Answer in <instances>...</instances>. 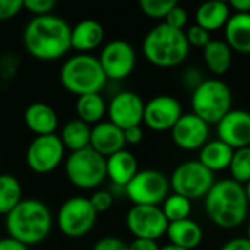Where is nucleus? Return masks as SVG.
Listing matches in <instances>:
<instances>
[{"label":"nucleus","mask_w":250,"mask_h":250,"mask_svg":"<svg viewBox=\"0 0 250 250\" xmlns=\"http://www.w3.org/2000/svg\"><path fill=\"white\" fill-rule=\"evenodd\" d=\"M72 26L57 15L32 18L22 34L23 47L40 62H56L72 50Z\"/></svg>","instance_id":"nucleus-1"},{"label":"nucleus","mask_w":250,"mask_h":250,"mask_svg":"<svg viewBox=\"0 0 250 250\" xmlns=\"http://www.w3.org/2000/svg\"><path fill=\"white\" fill-rule=\"evenodd\" d=\"M204 201L208 218L220 229L233 230L248 220L250 204L245 186L233 179L215 182Z\"/></svg>","instance_id":"nucleus-2"},{"label":"nucleus","mask_w":250,"mask_h":250,"mask_svg":"<svg viewBox=\"0 0 250 250\" xmlns=\"http://www.w3.org/2000/svg\"><path fill=\"white\" fill-rule=\"evenodd\" d=\"M53 229V214L40 199H22L21 204L6 215V231L9 237L34 246L44 242Z\"/></svg>","instance_id":"nucleus-3"},{"label":"nucleus","mask_w":250,"mask_h":250,"mask_svg":"<svg viewBox=\"0 0 250 250\" xmlns=\"http://www.w3.org/2000/svg\"><path fill=\"white\" fill-rule=\"evenodd\" d=\"M142 51L145 59L155 67L170 69L182 64L188 59L190 45L185 31L160 23L145 35Z\"/></svg>","instance_id":"nucleus-4"},{"label":"nucleus","mask_w":250,"mask_h":250,"mask_svg":"<svg viewBox=\"0 0 250 250\" xmlns=\"http://www.w3.org/2000/svg\"><path fill=\"white\" fill-rule=\"evenodd\" d=\"M107 81L98 57L92 54H75L69 57L60 69L63 88L76 97L100 94Z\"/></svg>","instance_id":"nucleus-5"},{"label":"nucleus","mask_w":250,"mask_h":250,"mask_svg":"<svg viewBox=\"0 0 250 250\" xmlns=\"http://www.w3.org/2000/svg\"><path fill=\"white\" fill-rule=\"evenodd\" d=\"M192 113L208 125H217L233 108V94L230 86L221 79H205L192 91Z\"/></svg>","instance_id":"nucleus-6"},{"label":"nucleus","mask_w":250,"mask_h":250,"mask_svg":"<svg viewBox=\"0 0 250 250\" xmlns=\"http://www.w3.org/2000/svg\"><path fill=\"white\" fill-rule=\"evenodd\" d=\"M64 173L75 188L82 190L97 189L107 179V158L92 148L70 152L64 161Z\"/></svg>","instance_id":"nucleus-7"},{"label":"nucleus","mask_w":250,"mask_h":250,"mask_svg":"<svg viewBox=\"0 0 250 250\" xmlns=\"http://www.w3.org/2000/svg\"><path fill=\"white\" fill-rule=\"evenodd\" d=\"M215 183L214 173L198 160H189L179 164L170 176L173 193L182 195L189 201L205 199Z\"/></svg>","instance_id":"nucleus-8"},{"label":"nucleus","mask_w":250,"mask_h":250,"mask_svg":"<svg viewBox=\"0 0 250 250\" xmlns=\"http://www.w3.org/2000/svg\"><path fill=\"white\" fill-rule=\"evenodd\" d=\"M98 214L89 202V198L73 196L64 201L57 212V226L63 236L81 239L95 227Z\"/></svg>","instance_id":"nucleus-9"},{"label":"nucleus","mask_w":250,"mask_h":250,"mask_svg":"<svg viewBox=\"0 0 250 250\" xmlns=\"http://www.w3.org/2000/svg\"><path fill=\"white\" fill-rule=\"evenodd\" d=\"M171 190L170 179L158 170H141L125 188V195L133 205L160 207Z\"/></svg>","instance_id":"nucleus-10"},{"label":"nucleus","mask_w":250,"mask_h":250,"mask_svg":"<svg viewBox=\"0 0 250 250\" xmlns=\"http://www.w3.org/2000/svg\"><path fill=\"white\" fill-rule=\"evenodd\" d=\"M66 148L59 135L35 136L26 149V166L37 174L54 171L64 160Z\"/></svg>","instance_id":"nucleus-11"},{"label":"nucleus","mask_w":250,"mask_h":250,"mask_svg":"<svg viewBox=\"0 0 250 250\" xmlns=\"http://www.w3.org/2000/svg\"><path fill=\"white\" fill-rule=\"evenodd\" d=\"M168 220L160 207L133 205L126 215L127 230L135 239H145L157 242L167 234Z\"/></svg>","instance_id":"nucleus-12"},{"label":"nucleus","mask_w":250,"mask_h":250,"mask_svg":"<svg viewBox=\"0 0 250 250\" xmlns=\"http://www.w3.org/2000/svg\"><path fill=\"white\" fill-rule=\"evenodd\" d=\"M98 60L107 79L123 81L135 70L136 51L127 41L113 40L103 47Z\"/></svg>","instance_id":"nucleus-13"},{"label":"nucleus","mask_w":250,"mask_h":250,"mask_svg":"<svg viewBox=\"0 0 250 250\" xmlns=\"http://www.w3.org/2000/svg\"><path fill=\"white\" fill-rule=\"evenodd\" d=\"M182 116L183 107L171 95H157L145 103L144 123L154 132H171Z\"/></svg>","instance_id":"nucleus-14"},{"label":"nucleus","mask_w":250,"mask_h":250,"mask_svg":"<svg viewBox=\"0 0 250 250\" xmlns=\"http://www.w3.org/2000/svg\"><path fill=\"white\" fill-rule=\"evenodd\" d=\"M144 111L145 103L141 95L133 91L117 92L107 105L108 120L122 130L141 126L144 122Z\"/></svg>","instance_id":"nucleus-15"},{"label":"nucleus","mask_w":250,"mask_h":250,"mask_svg":"<svg viewBox=\"0 0 250 250\" xmlns=\"http://www.w3.org/2000/svg\"><path fill=\"white\" fill-rule=\"evenodd\" d=\"M173 142L185 151H199L209 141V125L193 113L183 114L171 129Z\"/></svg>","instance_id":"nucleus-16"},{"label":"nucleus","mask_w":250,"mask_h":250,"mask_svg":"<svg viewBox=\"0 0 250 250\" xmlns=\"http://www.w3.org/2000/svg\"><path fill=\"white\" fill-rule=\"evenodd\" d=\"M217 136L234 151L250 146V113L231 110L217 123Z\"/></svg>","instance_id":"nucleus-17"},{"label":"nucleus","mask_w":250,"mask_h":250,"mask_svg":"<svg viewBox=\"0 0 250 250\" xmlns=\"http://www.w3.org/2000/svg\"><path fill=\"white\" fill-rule=\"evenodd\" d=\"M125 145H126L125 130H122L120 127L113 125L110 120H107V122L103 120L101 123L92 126L89 148H92L101 157L108 158V157L123 151Z\"/></svg>","instance_id":"nucleus-18"},{"label":"nucleus","mask_w":250,"mask_h":250,"mask_svg":"<svg viewBox=\"0 0 250 250\" xmlns=\"http://www.w3.org/2000/svg\"><path fill=\"white\" fill-rule=\"evenodd\" d=\"M23 119L29 132L35 136L56 135L59 127V116L56 110L47 103L29 104L25 110Z\"/></svg>","instance_id":"nucleus-19"},{"label":"nucleus","mask_w":250,"mask_h":250,"mask_svg":"<svg viewBox=\"0 0 250 250\" xmlns=\"http://www.w3.org/2000/svg\"><path fill=\"white\" fill-rule=\"evenodd\" d=\"M104 28L95 19H83L72 26V50L78 54H89L104 41Z\"/></svg>","instance_id":"nucleus-20"},{"label":"nucleus","mask_w":250,"mask_h":250,"mask_svg":"<svg viewBox=\"0 0 250 250\" xmlns=\"http://www.w3.org/2000/svg\"><path fill=\"white\" fill-rule=\"evenodd\" d=\"M138 171L136 157L126 149L107 158V177L114 188L125 189Z\"/></svg>","instance_id":"nucleus-21"},{"label":"nucleus","mask_w":250,"mask_h":250,"mask_svg":"<svg viewBox=\"0 0 250 250\" xmlns=\"http://www.w3.org/2000/svg\"><path fill=\"white\" fill-rule=\"evenodd\" d=\"M226 42L233 51L250 53V13H233L224 26Z\"/></svg>","instance_id":"nucleus-22"},{"label":"nucleus","mask_w":250,"mask_h":250,"mask_svg":"<svg viewBox=\"0 0 250 250\" xmlns=\"http://www.w3.org/2000/svg\"><path fill=\"white\" fill-rule=\"evenodd\" d=\"M167 236L170 239V245L179 246L182 249H196L204 240V230L202 227L193 221L192 218L170 223Z\"/></svg>","instance_id":"nucleus-23"},{"label":"nucleus","mask_w":250,"mask_h":250,"mask_svg":"<svg viewBox=\"0 0 250 250\" xmlns=\"http://www.w3.org/2000/svg\"><path fill=\"white\" fill-rule=\"evenodd\" d=\"M233 154H234V149L217 138L214 141H208L199 149L198 161L204 164L212 173L224 171L230 168Z\"/></svg>","instance_id":"nucleus-24"},{"label":"nucleus","mask_w":250,"mask_h":250,"mask_svg":"<svg viewBox=\"0 0 250 250\" xmlns=\"http://www.w3.org/2000/svg\"><path fill=\"white\" fill-rule=\"evenodd\" d=\"M231 16V9L227 1H207L202 3L195 13L196 25L208 32L224 28Z\"/></svg>","instance_id":"nucleus-25"},{"label":"nucleus","mask_w":250,"mask_h":250,"mask_svg":"<svg viewBox=\"0 0 250 250\" xmlns=\"http://www.w3.org/2000/svg\"><path fill=\"white\" fill-rule=\"evenodd\" d=\"M204 60L212 75L221 76L227 73L231 66L233 50L224 40H211L204 48Z\"/></svg>","instance_id":"nucleus-26"},{"label":"nucleus","mask_w":250,"mask_h":250,"mask_svg":"<svg viewBox=\"0 0 250 250\" xmlns=\"http://www.w3.org/2000/svg\"><path fill=\"white\" fill-rule=\"evenodd\" d=\"M107 103L101 94H86L76 98L75 111L76 119L85 122L86 125H98L107 114Z\"/></svg>","instance_id":"nucleus-27"},{"label":"nucleus","mask_w":250,"mask_h":250,"mask_svg":"<svg viewBox=\"0 0 250 250\" xmlns=\"http://www.w3.org/2000/svg\"><path fill=\"white\" fill-rule=\"evenodd\" d=\"M91 130L92 127L86 125L85 122L79 119H73V120H69L63 126L59 136L66 149H69L70 152H78V151L89 148Z\"/></svg>","instance_id":"nucleus-28"},{"label":"nucleus","mask_w":250,"mask_h":250,"mask_svg":"<svg viewBox=\"0 0 250 250\" xmlns=\"http://www.w3.org/2000/svg\"><path fill=\"white\" fill-rule=\"evenodd\" d=\"M22 186L12 174H0V215L12 212L22 201Z\"/></svg>","instance_id":"nucleus-29"},{"label":"nucleus","mask_w":250,"mask_h":250,"mask_svg":"<svg viewBox=\"0 0 250 250\" xmlns=\"http://www.w3.org/2000/svg\"><path fill=\"white\" fill-rule=\"evenodd\" d=\"M161 209L166 218L168 220V223L188 220L190 218V214H192V201H189L188 198L182 195L170 193L168 198L164 201Z\"/></svg>","instance_id":"nucleus-30"},{"label":"nucleus","mask_w":250,"mask_h":250,"mask_svg":"<svg viewBox=\"0 0 250 250\" xmlns=\"http://www.w3.org/2000/svg\"><path fill=\"white\" fill-rule=\"evenodd\" d=\"M231 179L240 185H246L250 182V146L236 149L233 154V160L230 164Z\"/></svg>","instance_id":"nucleus-31"},{"label":"nucleus","mask_w":250,"mask_h":250,"mask_svg":"<svg viewBox=\"0 0 250 250\" xmlns=\"http://www.w3.org/2000/svg\"><path fill=\"white\" fill-rule=\"evenodd\" d=\"M177 3L174 0H141L139 7L144 15L152 19H166Z\"/></svg>","instance_id":"nucleus-32"},{"label":"nucleus","mask_w":250,"mask_h":250,"mask_svg":"<svg viewBox=\"0 0 250 250\" xmlns=\"http://www.w3.org/2000/svg\"><path fill=\"white\" fill-rule=\"evenodd\" d=\"M21 66V59L15 53H3L0 56V78L3 81H10L15 78Z\"/></svg>","instance_id":"nucleus-33"},{"label":"nucleus","mask_w":250,"mask_h":250,"mask_svg":"<svg viewBox=\"0 0 250 250\" xmlns=\"http://www.w3.org/2000/svg\"><path fill=\"white\" fill-rule=\"evenodd\" d=\"M89 202L94 207V209H95L97 214H103V212H107L113 207V204H114V195H113L111 190L98 189V190H95L91 195Z\"/></svg>","instance_id":"nucleus-34"},{"label":"nucleus","mask_w":250,"mask_h":250,"mask_svg":"<svg viewBox=\"0 0 250 250\" xmlns=\"http://www.w3.org/2000/svg\"><path fill=\"white\" fill-rule=\"evenodd\" d=\"M211 32H208L207 29L201 28L199 25H192L188 31H186V38H188V42L190 47H195V48H205L209 42H211Z\"/></svg>","instance_id":"nucleus-35"},{"label":"nucleus","mask_w":250,"mask_h":250,"mask_svg":"<svg viewBox=\"0 0 250 250\" xmlns=\"http://www.w3.org/2000/svg\"><path fill=\"white\" fill-rule=\"evenodd\" d=\"M57 3L54 0H23V9H26L31 15L35 16H47L53 15Z\"/></svg>","instance_id":"nucleus-36"},{"label":"nucleus","mask_w":250,"mask_h":250,"mask_svg":"<svg viewBox=\"0 0 250 250\" xmlns=\"http://www.w3.org/2000/svg\"><path fill=\"white\" fill-rule=\"evenodd\" d=\"M188 21H189V15H188L186 9L183 6H180V4H176L170 10L167 18L164 19V23H167L168 26H171L174 29L183 31V28L188 25Z\"/></svg>","instance_id":"nucleus-37"},{"label":"nucleus","mask_w":250,"mask_h":250,"mask_svg":"<svg viewBox=\"0 0 250 250\" xmlns=\"http://www.w3.org/2000/svg\"><path fill=\"white\" fill-rule=\"evenodd\" d=\"M23 9V0H0V22L15 18Z\"/></svg>","instance_id":"nucleus-38"},{"label":"nucleus","mask_w":250,"mask_h":250,"mask_svg":"<svg viewBox=\"0 0 250 250\" xmlns=\"http://www.w3.org/2000/svg\"><path fill=\"white\" fill-rule=\"evenodd\" d=\"M92 250H129V245L117 237H104L94 245Z\"/></svg>","instance_id":"nucleus-39"},{"label":"nucleus","mask_w":250,"mask_h":250,"mask_svg":"<svg viewBox=\"0 0 250 250\" xmlns=\"http://www.w3.org/2000/svg\"><path fill=\"white\" fill-rule=\"evenodd\" d=\"M204 76L199 72L198 67H189L185 73H183V85L189 89H196L202 82H204Z\"/></svg>","instance_id":"nucleus-40"},{"label":"nucleus","mask_w":250,"mask_h":250,"mask_svg":"<svg viewBox=\"0 0 250 250\" xmlns=\"http://www.w3.org/2000/svg\"><path fill=\"white\" fill-rule=\"evenodd\" d=\"M144 139V129L141 126H135L125 130V141L129 145H139Z\"/></svg>","instance_id":"nucleus-41"},{"label":"nucleus","mask_w":250,"mask_h":250,"mask_svg":"<svg viewBox=\"0 0 250 250\" xmlns=\"http://www.w3.org/2000/svg\"><path fill=\"white\" fill-rule=\"evenodd\" d=\"M220 250H250V240L248 237H236L226 242Z\"/></svg>","instance_id":"nucleus-42"},{"label":"nucleus","mask_w":250,"mask_h":250,"mask_svg":"<svg viewBox=\"0 0 250 250\" xmlns=\"http://www.w3.org/2000/svg\"><path fill=\"white\" fill-rule=\"evenodd\" d=\"M157 242L154 240H145V239H133L132 243H129V250H160Z\"/></svg>","instance_id":"nucleus-43"},{"label":"nucleus","mask_w":250,"mask_h":250,"mask_svg":"<svg viewBox=\"0 0 250 250\" xmlns=\"http://www.w3.org/2000/svg\"><path fill=\"white\" fill-rule=\"evenodd\" d=\"M0 250H31L29 246L12 239V237H3L0 239Z\"/></svg>","instance_id":"nucleus-44"},{"label":"nucleus","mask_w":250,"mask_h":250,"mask_svg":"<svg viewBox=\"0 0 250 250\" xmlns=\"http://www.w3.org/2000/svg\"><path fill=\"white\" fill-rule=\"evenodd\" d=\"M229 6L234 13H250V0H231Z\"/></svg>","instance_id":"nucleus-45"},{"label":"nucleus","mask_w":250,"mask_h":250,"mask_svg":"<svg viewBox=\"0 0 250 250\" xmlns=\"http://www.w3.org/2000/svg\"><path fill=\"white\" fill-rule=\"evenodd\" d=\"M160 250H188V249H182V248H179V246H174V245H167V246L161 248Z\"/></svg>","instance_id":"nucleus-46"},{"label":"nucleus","mask_w":250,"mask_h":250,"mask_svg":"<svg viewBox=\"0 0 250 250\" xmlns=\"http://www.w3.org/2000/svg\"><path fill=\"white\" fill-rule=\"evenodd\" d=\"M245 190H246V195H248V201H249V204H250V182H249V183H246V185H245Z\"/></svg>","instance_id":"nucleus-47"},{"label":"nucleus","mask_w":250,"mask_h":250,"mask_svg":"<svg viewBox=\"0 0 250 250\" xmlns=\"http://www.w3.org/2000/svg\"><path fill=\"white\" fill-rule=\"evenodd\" d=\"M246 237L250 240V220H249V223H248V236H246Z\"/></svg>","instance_id":"nucleus-48"}]
</instances>
